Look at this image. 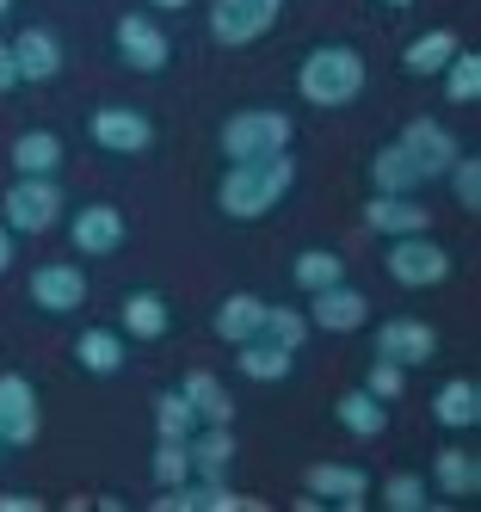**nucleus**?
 I'll return each instance as SVG.
<instances>
[{"mask_svg": "<svg viewBox=\"0 0 481 512\" xmlns=\"http://www.w3.org/2000/svg\"><path fill=\"white\" fill-rule=\"evenodd\" d=\"M296 186V161L290 149L284 155H266V161H229V173L216 179V204L222 216H235V223H259V216H272Z\"/></svg>", "mask_w": 481, "mask_h": 512, "instance_id": "1", "label": "nucleus"}, {"mask_svg": "<svg viewBox=\"0 0 481 512\" xmlns=\"http://www.w3.org/2000/svg\"><path fill=\"white\" fill-rule=\"evenodd\" d=\"M296 93L321 105V112H340V105H352L364 93V56L352 44H315L303 56V68H296Z\"/></svg>", "mask_w": 481, "mask_h": 512, "instance_id": "2", "label": "nucleus"}, {"mask_svg": "<svg viewBox=\"0 0 481 512\" xmlns=\"http://www.w3.org/2000/svg\"><path fill=\"white\" fill-rule=\"evenodd\" d=\"M290 136H296V124L284 112H272V105H247V112H235L216 130V149H222V161H266V155L290 149Z\"/></svg>", "mask_w": 481, "mask_h": 512, "instance_id": "3", "label": "nucleus"}, {"mask_svg": "<svg viewBox=\"0 0 481 512\" xmlns=\"http://www.w3.org/2000/svg\"><path fill=\"white\" fill-rule=\"evenodd\" d=\"M7 229L13 235H44V229H56L62 223V204H68V192L56 186V179H37V173H13V186H7Z\"/></svg>", "mask_w": 481, "mask_h": 512, "instance_id": "4", "label": "nucleus"}, {"mask_svg": "<svg viewBox=\"0 0 481 512\" xmlns=\"http://www.w3.org/2000/svg\"><path fill=\"white\" fill-rule=\"evenodd\" d=\"M383 266H389V278L401 290H432V284L451 278V253H444L432 235H395L389 253H383Z\"/></svg>", "mask_w": 481, "mask_h": 512, "instance_id": "5", "label": "nucleus"}, {"mask_svg": "<svg viewBox=\"0 0 481 512\" xmlns=\"http://www.w3.org/2000/svg\"><path fill=\"white\" fill-rule=\"evenodd\" d=\"M278 7L284 0H216L210 7V44H222V50L259 44L278 25Z\"/></svg>", "mask_w": 481, "mask_h": 512, "instance_id": "6", "label": "nucleus"}, {"mask_svg": "<svg viewBox=\"0 0 481 512\" xmlns=\"http://www.w3.org/2000/svg\"><path fill=\"white\" fill-rule=\"evenodd\" d=\"M111 44H118V56L136 68V75H161V68L173 62V44L155 13H124L118 25H111Z\"/></svg>", "mask_w": 481, "mask_h": 512, "instance_id": "7", "label": "nucleus"}, {"mask_svg": "<svg viewBox=\"0 0 481 512\" xmlns=\"http://www.w3.org/2000/svg\"><path fill=\"white\" fill-rule=\"evenodd\" d=\"M370 352L401 364V371H420V364L438 358V327L432 321H414V315H395L377 327V340H370Z\"/></svg>", "mask_w": 481, "mask_h": 512, "instance_id": "8", "label": "nucleus"}, {"mask_svg": "<svg viewBox=\"0 0 481 512\" xmlns=\"http://www.w3.org/2000/svg\"><path fill=\"white\" fill-rule=\"evenodd\" d=\"M87 130L105 155H148L155 149V118L136 112V105H99Z\"/></svg>", "mask_w": 481, "mask_h": 512, "instance_id": "9", "label": "nucleus"}, {"mask_svg": "<svg viewBox=\"0 0 481 512\" xmlns=\"http://www.w3.org/2000/svg\"><path fill=\"white\" fill-rule=\"evenodd\" d=\"M37 432H44V408H37L31 377L0 371V438H7V451H25Z\"/></svg>", "mask_w": 481, "mask_h": 512, "instance_id": "10", "label": "nucleus"}, {"mask_svg": "<svg viewBox=\"0 0 481 512\" xmlns=\"http://www.w3.org/2000/svg\"><path fill=\"white\" fill-rule=\"evenodd\" d=\"M124 235H130V223H124V210H118V204H81V210L68 216V241H74V253H87V260H105V253H118Z\"/></svg>", "mask_w": 481, "mask_h": 512, "instance_id": "11", "label": "nucleus"}, {"mask_svg": "<svg viewBox=\"0 0 481 512\" xmlns=\"http://www.w3.org/2000/svg\"><path fill=\"white\" fill-rule=\"evenodd\" d=\"M31 303L44 309V315H74V309L87 303V272L68 266V260L37 266V272H31Z\"/></svg>", "mask_w": 481, "mask_h": 512, "instance_id": "12", "label": "nucleus"}, {"mask_svg": "<svg viewBox=\"0 0 481 512\" xmlns=\"http://www.w3.org/2000/svg\"><path fill=\"white\" fill-rule=\"evenodd\" d=\"M364 321H370V297L352 290L346 278L309 297V327H321V334H352V327H364Z\"/></svg>", "mask_w": 481, "mask_h": 512, "instance_id": "13", "label": "nucleus"}, {"mask_svg": "<svg viewBox=\"0 0 481 512\" xmlns=\"http://www.w3.org/2000/svg\"><path fill=\"white\" fill-rule=\"evenodd\" d=\"M395 142H401V149H407V155H414V161L426 167V179H438L444 167H451V161L463 155V149H457V136H451V130H444L438 118H407Z\"/></svg>", "mask_w": 481, "mask_h": 512, "instance_id": "14", "label": "nucleus"}, {"mask_svg": "<svg viewBox=\"0 0 481 512\" xmlns=\"http://www.w3.org/2000/svg\"><path fill=\"white\" fill-rule=\"evenodd\" d=\"M364 229H370V235H383V241H395V235H426V229H432V210L414 204V198L370 192V204H364Z\"/></svg>", "mask_w": 481, "mask_h": 512, "instance_id": "15", "label": "nucleus"}, {"mask_svg": "<svg viewBox=\"0 0 481 512\" xmlns=\"http://www.w3.org/2000/svg\"><path fill=\"white\" fill-rule=\"evenodd\" d=\"M7 50H13V62H19V81H56V75H62V56H68L50 25H25Z\"/></svg>", "mask_w": 481, "mask_h": 512, "instance_id": "16", "label": "nucleus"}, {"mask_svg": "<svg viewBox=\"0 0 481 512\" xmlns=\"http://www.w3.org/2000/svg\"><path fill=\"white\" fill-rule=\"evenodd\" d=\"M426 186V167L401 149V142H383L377 155H370V192H389V198H420Z\"/></svg>", "mask_w": 481, "mask_h": 512, "instance_id": "17", "label": "nucleus"}, {"mask_svg": "<svg viewBox=\"0 0 481 512\" xmlns=\"http://www.w3.org/2000/svg\"><path fill=\"white\" fill-rule=\"evenodd\" d=\"M309 494H315L321 506H346V512H358V506L370 500V475L352 469V463H315V469H309Z\"/></svg>", "mask_w": 481, "mask_h": 512, "instance_id": "18", "label": "nucleus"}, {"mask_svg": "<svg viewBox=\"0 0 481 512\" xmlns=\"http://www.w3.org/2000/svg\"><path fill=\"white\" fill-rule=\"evenodd\" d=\"M432 420H438L444 432H469V426L481 420V383H475V377L438 383V395H432Z\"/></svg>", "mask_w": 481, "mask_h": 512, "instance_id": "19", "label": "nucleus"}, {"mask_svg": "<svg viewBox=\"0 0 481 512\" xmlns=\"http://www.w3.org/2000/svg\"><path fill=\"white\" fill-rule=\"evenodd\" d=\"M118 321L130 340H161L173 327V303L161 297V290H130V297L118 303Z\"/></svg>", "mask_w": 481, "mask_h": 512, "instance_id": "20", "label": "nucleus"}, {"mask_svg": "<svg viewBox=\"0 0 481 512\" xmlns=\"http://www.w3.org/2000/svg\"><path fill=\"white\" fill-rule=\"evenodd\" d=\"M235 364H241V377H253V383H284L296 371V352L266 340V334H253V340L235 346Z\"/></svg>", "mask_w": 481, "mask_h": 512, "instance_id": "21", "label": "nucleus"}, {"mask_svg": "<svg viewBox=\"0 0 481 512\" xmlns=\"http://www.w3.org/2000/svg\"><path fill=\"white\" fill-rule=\"evenodd\" d=\"M185 451H192V475L198 482H222L235 463V432L229 426H198L192 438H185Z\"/></svg>", "mask_w": 481, "mask_h": 512, "instance_id": "22", "label": "nucleus"}, {"mask_svg": "<svg viewBox=\"0 0 481 512\" xmlns=\"http://www.w3.org/2000/svg\"><path fill=\"white\" fill-rule=\"evenodd\" d=\"M259 321H266V297H253V290H235V297L216 303V340L222 346H241L259 334Z\"/></svg>", "mask_w": 481, "mask_h": 512, "instance_id": "23", "label": "nucleus"}, {"mask_svg": "<svg viewBox=\"0 0 481 512\" xmlns=\"http://www.w3.org/2000/svg\"><path fill=\"white\" fill-rule=\"evenodd\" d=\"M62 161H68V149H62V136H56V130H25V136H13V173L56 179Z\"/></svg>", "mask_w": 481, "mask_h": 512, "instance_id": "24", "label": "nucleus"}, {"mask_svg": "<svg viewBox=\"0 0 481 512\" xmlns=\"http://www.w3.org/2000/svg\"><path fill=\"white\" fill-rule=\"evenodd\" d=\"M432 488L444 500H475L481 494V463H475V451H438L432 457Z\"/></svg>", "mask_w": 481, "mask_h": 512, "instance_id": "25", "label": "nucleus"}, {"mask_svg": "<svg viewBox=\"0 0 481 512\" xmlns=\"http://www.w3.org/2000/svg\"><path fill=\"white\" fill-rule=\"evenodd\" d=\"M179 389H185V401L198 408L204 426H229V420H235V395H229V383H222L216 371H192Z\"/></svg>", "mask_w": 481, "mask_h": 512, "instance_id": "26", "label": "nucleus"}, {"mask_svg": "<svg viewBox=\"0 0 481 512\" xmlns=\"http://www.w3.org/2000/svg\"><path fill=\"white\" fill-rule=\"evenodd\" d=\"M457 50H463L457 31L451 25H432L426 38H414V44L401 50V68H407V75H444V62H451Z\"/></svg>", "mask_w": 481, "mask_h": 512, "instance_id": "27", "label": "nucleus"}, {"mask_svg": "<svg viewBox=\"0 0 481 512\" xmlns=\"http://www.w3.org/2000/svg\"><path fill=\"white\" fill-rule=\"evenodd\" d=\"M333 414H340V426H346L352 438H377V432L389 426V401H377L370 389H346L340 401H333Z\"/></svg>", "mask_w": 481, "mask_h": 512, "instance_id": "28", "label": "nucleus"}, {"mask_svg": "<svg viewBox=\"0 0 481 512\" xmlns=\"http://www.w3.org/2000/svg\"><path fill=\"white\" fill-rule=\"evenodd\" d=\"M74 364L93 377H118L124 371V340L111 334V327H87L81 340H74Z\"/></svg>", "mask_w": 481, "mask_h": 512, "instance_id": "29", "label": "nucleus"}, {"mask_svg": "<svg viewBox=\"0 0 481 512\" xmlns=\"http://www.w3.org/2000/svg\"><path fill=\"white\" fill-rule=\"evenodd\" d=\"M290 278H296V290H327V284H340L346 278V260L333 247H309V253H296V266H290Z\"/></svg>", "mask_w": 481, "mask_h": 512, "instance_id": "30", "label": "nucleus"}, {"mask_svg": "<svg viewBox=\"0 0 481 512\" xmlns=\"http://www.w3.org/2000/svg\"><path fill=\"white\" fill-rule=\"evenodd\" d=\"M204 420H198V408L185 401V389H161L155 395V438H192Z\"/></svg>", "mask_w": 481, "mask_h": 512, "instance_id": "31", "label": "nucleus"}, {"mask_svg": "<svg viewBox=\"0 0 481 512\" xmlns=\"http://www.w3.org/2000/svg\"><path fill=\"white\" fill-rule=\"evenodd\" d=\"M444 99L451 105H475L481 99V56L475 50H457L444 62Z\"/></svg>", "mask_w": 481, "mask_h": 512, "instance_id": "32", "label": "nucleus"}, {"mask_svg": "<svg viewBox=\"0 0 481 512\" xmlns=\"http://www.w3.org/2000/svg\"><path fill=\"white\" fill-rule=\"evenodd\" d=\"M426 494H432V482H426V475H414V469H395L389 482H383V506L389 512H426L432 506Z\"/></svg>", "mask_w": 481, "mask_h": 512, "instance_id": "33", "label": "nucleus"}, {"mask_svg": "<svg viewBox=\"0 0 481 512\" xmlns=\"http://www.w3.org/2000/svg\"><path fill=\"white\" fill-rule=\"evenodd\" d=\"M259 334L278 340V346H290V352H303V340H309V315H303V309H284V303H266Z\"/></svg>", "mask_w": 481, "mask_h": 512, "instance_id": "34", "label": "nucleus"}, {"mask_svg": "<svg viewBox=\"0 0 481 512\" xmlns=\"http://www.w3.org/2000/svg\"><path fill=\"white\" fill-rule=\"evenodd\" d=\"M148 475H155V488L192 482V451H185V438H161V445H155V463H148Z\"/></svg>", "mask_w": 481, "mask_h": 512, "instance_id": "35", "label": "nucleus"}, {"mask_svg": "<svg viewBox=\"0 0 481 512\" xmlns=\"http://www.w3.org/2000/svg\"><path fill=\"white\" fill-rule=\"evenodd\" d=\"M444 179H451V186H457L463 210H481V161H475V155H457L451 167H444Z\"/></svg>", "mask_w": 481, "mask_h": 512, "instance_id": "36", "label": "nucleus"}, {"mask_svg": "<svg viewBox=\"0 0 481 512\" xmlns=\"http://www.w3.org/2000/svg\"><path fill=\"white\" fill-rule=\"evenodd\" d=\"M364 389L377 395V401H401V389H407V371H401V364H389V358H370Z\"/></svg>", "mask_w": 481, "mask_h": 512, "instance_id": "37", "label": "nucleus"}, {"mask_svg": "<svg viewBox=\"0 0 481 512\" xmlns=\"http://www.w3.org/2000/svg\"><path fill=\"white\" fill-rule=\"evenodd\" d=\"M19 87V62H13V50L0 44V93H13Z\"/></svg>", "mask_w": 481, "mask_h": 512, "instance_id": "38", "label": "nucleus"}, {"mask_svg": "<svg viewBox=\"0 0 481 512\" xmlns=\"http://www.w3.org/2000/svg\"><path fill=\"white\" fill-rule=\"evenodd\" d=\"M44 500H31V494H0V512H37Z\"/></svg>", "mask_w": 481, "mask_h": 512, "instance_id": "39", "label": "nucleus"}, {"mask_svg": "<svg viewBox=\"0 0 481 512\" xmlns=\"http://www.w3.org/2000/svg\"><path fill=\"white\" fill-rule=\"evenodd\" d=\"M13 253H19V235L0 229V272H13Z\"/></svg>", "mask_w": 481, "mask_h": 512, "instance_id": "40", "label": "nucleus"}, {"mask_svg": "<svg viewBox=\"0 0 481 512\" xmlns=\"http://www.w3.org/2000/svg\"><path fill=\"white\" fill-rule=\"evenodd\" d=\"M148 7H167V13H179V7H192V0H148Z\"/></svg>", "mask_w": 481, "mask_h": 512, "instance_id": "41", "label": "nucleus"}, {"mask_svg": "<svg viewBox=\"0 0 481 512\" xmlns=\"http://www.w3.org/2000/svg\"><path fill=\"white\" fill-rule=\"evenodd\" d=\"M383 7H414V0H383Z\"/></svg>", "mask_w": 481, "mask_h": 512, "instance_id": "42", "label": "nucleus"}, {"mask_svg": "<svg viewBox=\"0 0 481 512\" xmlns=\"http://www.w3.org/2000/svg\"><path fill=\"white\" fill-rule=\"evenodd\" d=\"M7 7H13V0H0V19H7Z\"/></svg>", "mask_w": 481, "mask_h": 512, "instance_id": "43", "label": "nucleus"}, {"mask_svg": "<svg viewBox=\"0 0 481 512\" xmlns=\"http://www.w3.org/2000/svg\"><path fill=\"white\" fill-rule=\"evenodd\" d=\"M0 457H7V438H0Z\"/></svg>", "mask_w": 481, "mask_h": 512, "instance_id": "44", "label": "nucleus"}]
</instances>
